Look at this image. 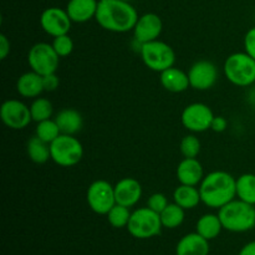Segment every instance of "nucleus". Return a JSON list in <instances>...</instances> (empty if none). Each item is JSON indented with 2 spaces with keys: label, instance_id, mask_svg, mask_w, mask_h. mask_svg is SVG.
<instances>
[{
  "label": "nucleus",
  "instance_id": "e433bc0d",
  "mask_svg": "<svg viewBox=\"0 0 255 255\" xmlns=\"http://www.w3.org/2000/svg\"><path fill=\"white\" fill-rule=\"evenodd\" d=\"M238 255H255V241L249 242L248 244L243 247Z\"/></svg>",
  "mask_w": 255,
  "mask_h": 255
},
{
  "label": "nucleus",
  "instance_id": "6ab92c4d",
  "mask_svg": "<svg viewBox=\"0 0 255 255\" xmlns=\"http://www.w3.org/2000/svg\"><path fill=\"white\" fill-rule=\"evenodd\" d=\"M209 249V241L196 232L184 236L177 243L176 255H208Z\"/></svg>",
  "mask_w": 255,
  "mask_h": 255
},
{
  "label": "nucleus",
  "instance_id": "39448f33",
  "mask_svg": "<svg viewBox=\"0 0 255 255\" xmlns=\"http://www.w3.org/2000/svg\"><path fill=\"white\" fill-rule=\"evenodd\" d=\"M139 55L143 64L149 70L159 72V74L174 66V62H176V52L172 49L171 45L158 39L142 44Z\"/></svg>",
  "mask_w": 255,
  "mask_h": 255
},
{
  "label": "nucleus",
  "instance_id": "a878e982",
  "mask_svg": "<svg viewBox=\"0 0 255 255\" xmlns=\"http://www.w3.org/2000/svg\"><path fill=\"white\" fill-rule=\"evenodd\" d=\"M184 211H186V209L179 207L177 203H169L168 206L164 208V211L159 214V216H161L162 224H163V228H178V227L184 222V217H186Z\"/></svg>",
  "mask_w": 255,
  "mask_h": 255
},
{
  "label": "nucleus",
  "instance_id": "c85d7f7f",
  "mask_svg": "<svg viewBox=\"0 0 255 255\" xmlns=\"http://www.w3.org/2000/svg\"><path fill=\"white\" fill-rule=\"evenodd\" d=\"M131 213L129 212L128 207L121 206V204H116L111 211L107 213V221L111 224L114 228L121 229L126 227L128 224L129 218H131Z\"/></svg>",
  "mask_w": 255,
  "mask_h": 255
},
{
  "label": "nucleus",
  "instance_id": "f257e3e1",
  "mask_svg": "<svg viewBox=\"0 0 255 255\" xmlns=\"http://www.w3.org/2000/svg\"><path fill=\"white\" fill-rule=\"evenodd\" d=\"M95 20L102 29L122 34L133 30L138 20V12L131 1L102 0L99 1Z\"/></svg>",
  "mask_w": 255,
  "mask_h": 255
},
{
  "label": "nucleus",
  "instance_id": "7c9ffc66",
  "mask_svg": "<svg viewBox=\"0 0 255 255\" xmlns=\"http://www.w3.org/2000/svg\"><path fill=\"white\" fill-rule=\"evenodd\" d=\"M52 46H54L55 51L57 52L60 57H66L74 51V41L69 34L60 35V36L54 37L52 40Z\"/></svg>",
  "mask_w": 255,
  "mask_h": 255
},
{
  "label": "nucleus",
  "instance_id": "dca6fc26",
  "mask_svg": "<svg viewBox=\"0 0 255 255\" xmlns=\"http://www.w3.org/2000/svg\"><path fill=\"white\" fill-rule=\"evenodd\" d=\"M177 179L181 184L198 186L204 178L202 163L197 158H183L177 166Z\"/></svg>",
  "mask_w": 255,
  "mask_h": 255
},
{
  "label": "nucleus",
  "instance_id": "423d86ee",
  "mask_svg": "<svg viewBox=\"0 0 255 255\" xmlns=\"http://www.w3.org/2000/svg\"><path fill=\"white\" fill-rule=\"evenodd\" d=\"M163 224L161 216L148 207L138 208L131 213L127 231L133 238L149 239L161 233Z\"/></svg>",
  "mask_w": 255,
  "mask_h": 255
},
{
  "label": "nucleus",
  "instance_id": "7ed1b4c3",
  "mask_svg": "<svg viewBox=\"0 0 255 255\" xmlns=\"http://www.w3.org/2000/svg\"><path fill=\"white\" fill-rule=\"evenodd\" d=\"M223 229L232 233H244L255 227V206L241 199H233L218 209Z\"/></svg>",
  "mask_w": 255,
  "mask_h": 255
},
{
  "label": "nucleus",
  "instance_id": "aec40b11",
  "mask_svg": "<svg viewBox=\"0 0 255 255\" xmlns=\"http://www.w3.org/2000/svg\"><path fill=\"white\" fill-rule=\"evenodd\" d=\"M16 91L20 96L25 99H36L45 91L42 76L32 70L25 72L17 79Z\"/></svg>",
  "mask_w": 255,
  "mask_h": 255
},
{
  "label": "nucleus",
  "instance_id": "2f4dec72",
  "mask_svg": "<svg viewBox=\"0 0 255 255\" xmlns=\"http://www.w3.org/2000/svg\"><path fill=\"white\" fill-rule=\"evenodd\" d=\"M168 199L164 196L163 193H153L149 196L148 201H147V207L151 208L152 211L157 212L158 214H161L164 211L167 206H168Z\"/></svg>",
  "mask_w": 255,
  "mask_h": 255
},
{
  "label": "nucleus",
  "instance_id": "9d476101",
  "mask_svg": "<svg viewBox=\"0 0 255 255\" xmlns=\"http://www.w3.org/2000/svg\"><path fill=\"white\" fill-rule=\"evenodd\" d=\"M214 114L211 107L202 102H193L184 107L181 115V122L183 127L193 133L211 129Z\"/></svg>",
  "mask_w": 255,
  "mask_h": 255
},
{
  "label": "nucleus",
  "instance_id": "4468645a",
  "mask_svg": "<svg viewBox=\"0 0 255 255\" xmlns=\"http://www.w3.org/2000/svg\"><path fill=\"white\" fill-rule=\"evenodd\" d=\"M162 30H163V22L161 17L154 12H146L138 16L132 31H133L134 41L142 45L158 39Z\"/></svg>",
  "mask_w": 255,
  "mask_h": 255
},
{
  "label": "nucleus",
  "instance_id": "58836bf2",
  "mask_svg": "<svg viewBox=\"0 0 255 255\" xmlns=\"http://www.w3.org/2000/svg\"><path fill=\"white\" fill-rule=\"evenodd\" d=\"M97 1H102V0H97Z\"/></svg>",
  "mask_w": 255,
  "mask_h": 255
},
{
  "label": "nucleus",
  "instance_id": "bb28decb",
  "mask_svg": "<svg viewBox=\"0 0 255 255\" xmlns=\"http://www.w3.org/2000/svg\"><path fill=\"white\" fill-rule=\"evenodd\" d=\"M30 112H31L32 121L41 122L49 120L52 116L54 107L50 100L45 97H36L30 105Z\"/></svg>",
  "mask_w": 255,
  "mask_h": 255
},
{
  "label": "nucleus",
  "instance_id": "412c9836",
  "mask_svg": "<svg viewBox=\"0 0 255 255\" xmlns=\"http://www.w3.org/2000/svg\"><path fill=\"white\" fill-rule=\"evenodd\" d=\"M55 121L62 134H72V136L79 133L84 125L81 114L74 109L61 110L55 117Z\"/></svg>",
  "mask_w": 255,
  "mask_h": 255
},
{
  "label": "nucleus",
  "instance_id": "5701e85b",
  "mask_svg": "<svg viewBox=\"0 0 255 255\" xmlns=\"http://www.w3.org/2000/svg\"><path fill=\"white\" fill-rule=\"evenodd\" d=\"M222 229H223V226H222L218 214H204L196 224V232L207 241L216 239L221 234Z\"/></svg>",
  "mask_w": 255,
  "mask_h": 255
},
{
  "label": "nucleus",
  "instance_id": "72a5a7b5",
  "mask_svg": "<svg viewBox=\"0 0 255 255\" xmlns=\"http://www.w3.org/2000/svg\"><path fill=\"white\" fill-rule=\"evenodd\" d=\"M42 84H44V90L47 92L55 91V90L59 87L60 85V79L56 75V72L54 74H49L42 76Z\"/></svg>",
  "mask_w": 255,
  "mask_h": 255
},
{
  "label": "nucleus",
  "instance_id": "9b49d317",
  "mask_svg": "<svg viewBox=\"0 0 255 255\" xmlns=\"http://www.w3.org/2000/svg\"><path fill=\"white\" fill-rule=\"evenodd\" d=\"M0 117L6 127L11 129L26 128L32 121L30 106L20 100H6L0 107Z\"/></svg>",
  "mask_w": 255,
  "mask_h": 255
},
{
  "label": "nucleus",
  "instance_id": "ddd939ff",
  "mask_svg": "<svg viewBox=\"0 0 255 255\" xmlns=\"http://www.w3.org/2000/svg\"><path fill=\"white\" fill-rule=\"evenodd\" d=\"M188 77L192 89L206 91L216 85L218 80V69L209 60H199L189 67Z\"/></svg>",
  "mask_w": 255,
  "mask_h": 255
},
{
  "label": "nucleus",
  "instance_id": "cd10ccee",
  "mask_svg": "<svg viewBox=\"0 0 255 255\" xmlns=\"http://www.w3.org/2000/svg\"><path fill=\"white\" fill-rule=\"evenodd\" d=\"M60 134H61V131H60L55 120L49 119L45 120V121L37 122L36 128H35V136H37L42 141L51 143Z\"/></svg>",
  "mask_w": 255,
  "mask_h": 255
},
{
  "label": "nucleus",
  "instance_id": "4c0bfd02",
  "mask_svg": "<svg viewBox=\"0 0 255 255\" xmlns=\"http://www.w3.org/2000/svg\"><path fill=\"white\" fill-rule=\"evenodd\" d=\"M125 1H132V0H125Z\"/></svg>",
  "mask_w": 255,
  "mask_h": 255
},
{
  "label": "nucleus",
  "instance_id": "4be33fe9",
  "mask_svg": "<svg viewBox=\"0 0 255 255\" xmlns=\"http://www.w3.org/2000/svg\"><path fill=\"white\" fill-rule=\"evenodd\" d=\"M173 201L183 209H194L202 202L199 188L196 186L179 184L173 192Z\"/></svg>",
  "mask_w": 255,
  "mask_h": 255
},
{
  "label": "nucleus",
  "instance_id": "2eb2a0df",
  "mask_svg": "<svg viewBox=\"0 0 255 255\" xmlns=\"http://www.w3.org/2000/svg\"><path fill=\"white\" fill-rule=\"evenodd\" d=\"M115 197L116 203L125 207L136 206L142 197V186L137 179L126 177L115 184Z\"/></svg>",
  "mask_w": 255,
  "mask_h": 255
},
{
  "label": "nucleus",
  "instance_id": "f3484780",
  "mask_svg": "<svg viewBox=\"0 0 255 255\" xmlns=\"http://www.w3.org/2000/svg\"><path fill=\"white\" fill-rule=\"evenodd\" d=\"M159 81L164 90L173 92V94H181V92L188 90V87H191L188 72H184L183 70L174 66L162 71L159 75Z\"/></svg>",
  "mask_w": 255,
  "mask_h": 255
},
{
  "label": "nucleus",
  "instance_id": "0eeeda50",
  "mask_svg": "<svg viewBox=\"0 0 255 255\" xmlns=\"http://www.w3.org/2000/svg\"><path fill=\"white\" fill-rule=\"evenodd\" d=\"M51 159L60 167H74L84 156L82 143L72 134H60L50 143Z\"/></svg>",
  "mask_w": 255,
  "mask_h": 255
},
{
  "label": "nucleus",
  "instance_id": "c9c22d12",
  "mask_svg": "<svg viewBox=\"0 0 255 255\" xmlns=\"http://www.w3.org/2000/svg\"><path fill=\"white\" fill-rule=\"evenodd\" d=\"M10 54V41L6 35H0V59H6L7 55Z\"/></svg>",
  "mask_w": 255,
  "mask_h": 255
},
{
  "label": "nucleus",
  "instance_id": "a211bd4d",
  "mask_svg": "<svg viewBox=\"0 0 255 255\" xmlns=\"http://www.w3.org/2000/svg\"><path fill=\"white\" fill-rule=\"evenodd\" d=\"M99 1L97 0H69L66 11L72 22H87L95 19Z\"/></svg>",
  "mask_w": 255,
  "mask_h": 255
},
{
  "label": "nucleus",
  "instance_id": "6e6552de",
  "mask_svg": "<svg viewBox=\"0 0 255 255\" xmlns=\"http://www.w3.org/2000/svg\"><path fill=\"white\" fill-rule=\"evenodd\" d=\"M27 64L32 71L45 76V75L54 74L57 71L60 56L55 51L52 44L37 42L32 45L27 52Z\"/></svg>",
  "mask_w": 255,
  "mask_h": 255
},
{
  "label": "nucleus",
  "instance_id": "f704fd0d",
  "mask_svg": "<svg viewBox=\"0 0 255 255\" xmlns=\"http://www.w3.org/2000/svg\"><path fill=\"white\" fill-rule=\"evenodd\" d=\"M227 127H228V121H227L226 117L214 116L213 121H212L211 129H213L217 133H222V132L226 131Z\"/></svg>",
  "mask_w": 255,
  "mask_h": 255
},
{
  "label": "nucleus",
  "instance_id": "c756f323",
  "mask_svg": "<svg viewBox=\"0 0 255 255\" xmlns=\"http://www.w3.org/2000/svg\"><path fill=\"white\" fill-rule=\"evenodd\" d=\"M179 151L184 158H197L201 152V141L194 134H187L182 138Z\"/></svg>",
  "mask_w": 255,
  "mask_h": 255
},
{
  "label": "nucleus",
  "instance_id": "b1692460",
  "mask_svg": "<svg viewBox=\"0 0 255 255\" xmlns=\"http://www.w3.org/2000/svg\"><path fill=\"white\" fill-rule=\"evenodd\" d=\"M26 152L29 158L34 163L44 164L51 158L50 143L40 139L37 136H32L26 143Z\"/></svg>",
  "mask_w": 255,
  "mask_h": 255
},
{
  "label": "nucleus",
  "instance_id": "f8f14e48",
  "mask_svg": "<svg viewBox=\"0 0 255 255\" xmlns=\"http://www.w3.org/2000/svg\"><path fill=\"white\" fill-rule=\"evenodd\" d=\"M72 20L70 19L66 9L51 6L45 9L40 15V25L47 35L52 37L69 34Z\"/></svg>",
  "mask_w": 255,
  "mask_h": 255
},
{
  "label": "nucleus",
  "instance_id": "473e14b6",
  "mask_svg": "<svg viewBox=\"0 0 255 255\" xmlns=\"http://www.w3.org/2000/svg\"><path fill=\"white\" fill-rule=\"evenodd\" d=\"M244 51L255 60V26L249 29L244 36Z\"/></svg>",
  "mask_w": 255,
  "mask_h": 255
},
{
  "label": "nucleus",
  "instance_id": "20e7f679",
  "mask_svg": "<svg viewBox=\"0 0 255 255\" xmlns=\"http://www.w3.org/2000/svg\"><path fill=\"white\" fill-rule=\"evenodd\" d=\"M223 72L234 86L249 87L255 82V60L246 51L234 52L224 61Z\"/></svg>",
  "mask_w": 255,
  "mask_h": 255
},
{
  "label": "nucleus",
  "instance_id": "f03ea898",
  "mask_svg": "<svg viewBox=\"0 0 255 255\" xmlns=\"http://www.w3.org/2000/svg\"><path fill=\"white\" fill-rule=\"evenodd\" d=\"M202 203L212 209H221L237 197V179L226 171L206 174L199 184Z\"/></svg>",
  "mask_w": 255,
  "mask_h": 255
},
{
  "label": "nucleus",
  "instance_id": "393cba45",
  "mask_svg": "<svg viewBox=\"0 0 255 255\" xmlns=\"http://www.w3.org/2000/svg\"><path fill=\"white\" fill-rule=\"evenodd\" d=\"M237 198L255 206V174L244 173L237 178Z\"/></svg>",
  "mask_w": 255,
  "mask_h": 255
},
{
  "label": "nucleus",
  "instance_id": "1a4fd4ad",
  "mask_svg": "<svg viewBox=\"0 0 255 255\" xmlns=\"http://www.w3.org/2000/svg\"><path fill=\"white\" fill-rule=\"evenodd\" d=\"M86 201L94 213L107 216V213L117 204L115 197V186L105 179H97L92 182L87 188Z\"/></svg>",
  "mask_w": 255,
  "mask_h": 255
}]
</instances>
